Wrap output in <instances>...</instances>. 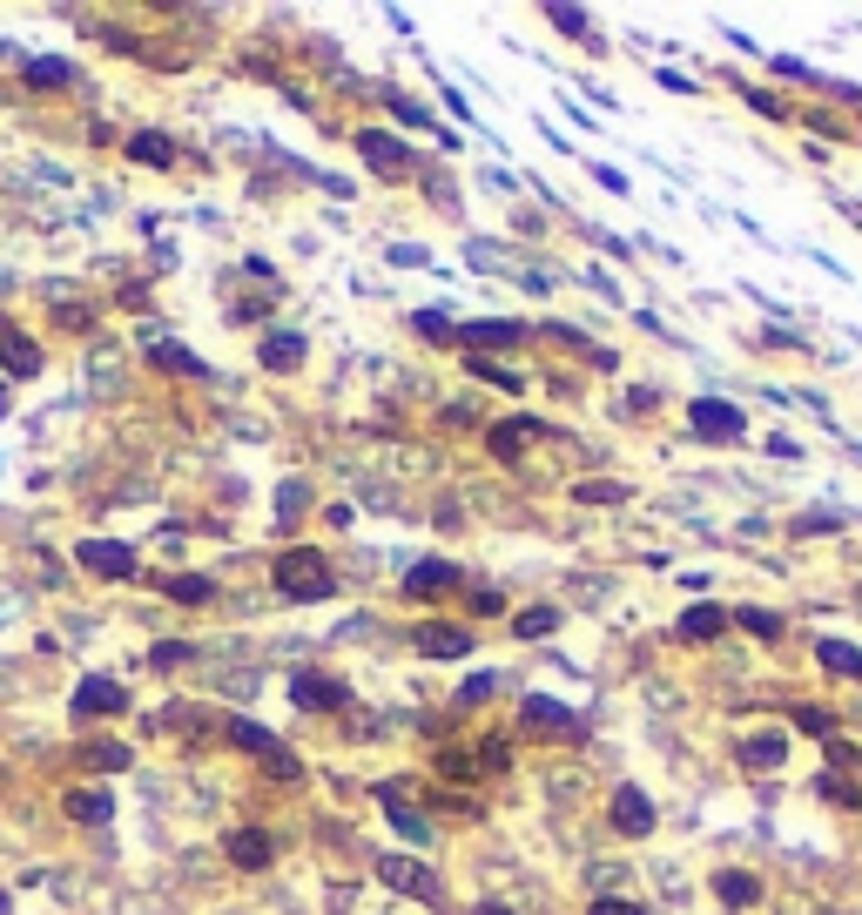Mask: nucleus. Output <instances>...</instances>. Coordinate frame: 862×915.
Listing matches in <instances>:
<instances>
[{
    "mask_svg": "<svg viewBox=\"0 0 862 915\" xmlns=\"http://www.w3.org/2000/svg\"><path fill=\"white\" fill-rule=\"evenodd\" d=\"M519 721L532 727V734H546V741H586V721L573 707H560V700H546V694H532L526 707H519Z\"/></svg>",
    "mask_w": 862,
    "mask_h": 915,
    "instance_id": "nucleus-7",
    "label": "nucleus"
},
{
    "mask_svg": "<svg viewBox=\"0 0 862 915\" xmlns=\"http://www.w3.org/2000/svg\"><path fill=\"white\" fill-rule=\"evenodd\" d=\"M223 734L237 741L243 754H256V761H263L270 774H277V781H303V761H297V754H290L277 734H270L263 721H223Z\"/></svg>",
    "mask_w": 862,
    "mask_h": 915,
    "instance_id": "nucleus-2",
    "label": "nucleus"
},
{
    "mask_svg": "<svg viewBox=\"0 0 862 915\" xmlns=\"http://www.w3.org/2000/svg\"><path fill=\"white\" fill-rule=\"evenodd\" d=\"M0 377H41V344L34 337H21L14 324H0Z\"/></svg>",
    "mask_w": 862,
    "mask_h": 915,
    "instance_id": "nucleus-13",
    "label": "nucleus"
},
{
    "mask_svg": "<svg viewBox=\"0 0 862 915\" xmlns=\"http://www.w3.org/2000/svg\"><path fill=\"white\" fill-rule=\"evenodd\" d=\"M734 761L749 768V774H775L781 761H789V734H749L734 747Z\"/></svg>",
    "mask_w": 862,
    "mask_h": 915,
    "instance_id": "nucleus-17",
    "label": "nucleus"
},
{
    "mask_svg": "<svg viewBox=\"0 0 862 915\" xmlns=\"http://www.w3.org/2000/svg\"><path fill=\"white\" fill-rule=\"evenodd\" d=\"M479 915H513V908H505V902H479Z\"/></svg>",
    "mask_w": 862,
    "mask_h": 915,
    "instance_id": "nucleus-48",
    "label": "nucleus"
},
{
    "mask_svg": "<svg viewBox=\"0 0 862 915\" xmlns=\"http://www.w3.org/2000/svg\"><path fill=\"white\" fill-rule=\"evenodd\" d=\"M586 915H647L640 902H626V895H594V908Z\"/></svg>",
    "mask_w": 862,
    "mask_h": 915,
    "instance_id": "nucleus-40",
    "label": "nucleus"
},
{
    "mask_svg": "<svg viewBox=\"0 0 862 915\" xmlns=\"http://www.w3.org/2000/svg\"><path fill=\"white\" fill-rule=\"evenodd\" d=\"M82 761L101 768V774H122V768H129V741H88V747H82Z\"/></svg>",
    "mask_w": 862,
    "mask_h": 915,
    "instance_id": "nucleus-29",
    "label": "nucleus"
},
{
    "mask_svg": "<svg viewBox=\"0 0 862 915\" xmlns=\"http://www.w3.org/2000/svg\"><path fill=\"white\" fill-rule=\"evenodd\" d=\"M532 330L526 324H513V316H486V324H465L458 330V344H472V350H519Z\"/></svg>",
    "mask_w": 862,
    "mask_h": 915,
    "instance_id": "nucleus-16",
    "label": "nucleus"
},
{
    "mask_svg": "<svg viewBox=\"0 0 862 915\" xmlns=\"http://www.w3.org/2000/svg\"><path fill=\"white\" fill-rule=\"evenodd\" d=\"M122 148H129L135 169H176V142H169L163 129H142V135H129Z\"/></svg>",
    "mask_w": 862,
    "mask_h": 915,
    "instance_id": "nucleus-19",
    "label": "nucleus"
},
{
    "mask_svg": "<svg viewBox=\"0 0 862 915\" xmlns=\"http://www.w3.org/2000/svg\"><path fill=\"white\" fill-rule=\"evenodd\" d=\"M741 95H749V108H755V115H768V122H781V101H775L768 88H741Z\"/></svg>",
    "mask_w": 862,
    "mask_h": 915,
    "instance_id": "nucleus-42",
    "label": "nucleus"
},
{
    "mask_svg": "<svg viewBox=\"0 0 862 915\" xmlns=\"http://www.w3.org/2000/svg\"><path fill=\"white\" fill-rule=\"evenodd\" d=\"M715 895H721L728 908H755V902H762V882H755L749 868H721V875H715Z\"/></svg>",
    "mask_w": 862,
    "mask_h": 915,
    "instance_id": "nucleus-21",
    "label": "nucleus"
},
{
    "mask_svg": "<svg viewBox=\"0 0 862 915\" xmlns=\"http://www.w3.org/2000/svg\"><path fill=\"white\" fill-rule=\"evenodd\" d=\"M0 411H8V377H0Z\"/></svg>",
    "mask_w": 862,
    "mask_h": 915,
    "instance_id": "nucleus-49",
    "label": "nucleus"
},
{
    "mask_svg": "<svg viewBox=\"0 0 862 915\" xmlns=\"http://www.w3.org/2000/svg\"><path fill=\"white\" fill-rule=\"evenodd\" d=\"M492 694H499V681H492V673H472V681L458 687V707H486Z\"/></svg>",
    "mask_w": 862,
    "mask_h": 915,
    "instance_id": "nucleus-38",
    "label": "nucleus"
},
{
    "mask_svg": "<svg viewBox=\"0 0 862 915\" xmlns=\"http://www.w3.org/2000/svg\"><path fill=\"white\" fill-rule=\"evenodd\" d=\"M573 498H579V505H620V498H626V485H613V479H579V485H573Z\"/></svg>",
    "mask_w": 862,
    "mask_h": 915,
    "instance_id": "nucleus-32",
    "label": "nucleus"
},
{
    "mask_svg": "<svg viewBox=\"0 0 862 915\" xmlns=\"http://www.w3.org/2000/svg\"><path fill=\"white\" fill-rule=\"evenodd\" d=\"M465 371L486 377V384H499V390H519V371H499V364H486V357H465Z\"/></svg>",
    "mask_w": 862,
    "mask_h": 915,
    "instance_id": "nucleus-37",
    "label": "nucleus"
},
{
    "mask_svg": "<svg viewBox=\"0 0 862 915\" xmlns=\"http://www.w3.org/2000/svg\"><path fill=\"white\" fill-rule=\"evenodd\" d=\"M546 21H553L560 34H573V41H594V21H586L579 8H546Z\"/></svg>",
    "mask_w": 862,
    "mask_h": 915,
    "instance_id": "nucleus-35",
    "label": "nucleus"
},
{
    "mask_svg": "<svg viewBox=\"0 0 862 915\" xmlns=\"http://www.w3.org/2000/svg\"><path fill=\"white\" fill-rule=\"evenodd\" d=\"M458 586V566H445V559H418L411 573H405V600H439V592H452Z\"/></svg>",
    "mask_w": 862,
    "mask_h": 915,
    "instance_id": "nucleus-18",
    "label": "nucleus"
},
{
    "mask_svg": "<svg viewBox=\"0 0 862 915\" xmlns=\"http://www.w3.org/2000/svg\"><path fill=\"white\" fill-rule=\"evenodd\" d=\"M290 700L303 713H344L350 707V687L337 681V673H324V666H303V673H290Z\"/></svg>",
    "mask_w": 862,
    "mask_h": 915,
    "instance_id": "nucleus-3",
    "label": "nucleus"
},
{
    "mask_svg": "<svg viewBox=\"0 0 862 915\" xmlns=\"http://www.w3.org/2000/svg\"><path fill=\"white\" fill-rule=\"evenodd\" d=\"M532 445H539V418H505V424L486 431V452H492L499 465H519Z\"/></svg>",
    "mask_w": 862,
    "mask_h": 915,
    "instance_id": "nucleus-11",
    "label": "nucleus"
},
{
    "mask_svg": "<svg viewBox=\"0 0 862 915\" xmlns=\"http://www.w3.org/2000/svg\"><path fill=\"white\" fill-rule=\"evenodd\" d=\"M182 660H189V647H182V640H155V647H148V666H163V673H169V666H182Z\"/></svg>",
    "mask_w": 862,
    "mask_h": 915,
    "instance_id": "nucleus-39",
    "label": "nucleus"
},
{
    "mask_svg": "<svg viewBox=\"0 0 862 915\" xmlns=\"http://www.w3.org/2000/svg\"><path fill=\"white\" fill-rule=\"evenodd\" d=\"M687 424H694V437H708V445H734V437H749V418H741L728 397H694Z\"/></svg>",
    "mask_w": 862,
    "mask_h": 915,
    "instance_id": "nucleus-4",
    "label": "nucleus"
},
{
    "mask_svg": "<svg viewBox=\"0 0 862 915\" xmlns=\"http://www.w3.org/2000/svg\"><path fill=\"white\" fill-rule=\"evenodd\" d=\"M815 787H822V802H836V808H862V787H855V781H842V774H822Z\"/></svg>",
    "mask_w": 862,
    "mask_h": 915,
    "instance_id": "nucleus-34",
    "label": "nucleus"
},
{
    "mask_svg": "<svg viewBox=\"0 0 862 915\" xmlns=\"http://www.w3.org/2000/svg\"><path fill=\"white\" fill-rule=\"evenodd\" d=\"M74 566L95 573V579H135V552L122 539H82L74 545Z\"/></svg>",
    "mask_w": 862,
    "mask_h": 915,
    "instance_id": "nucleus-8",
    "label": "nucleus"
},
{
    "mask_svg": "<svg viewBox=\"0 0 862 915\" xmlns=\"http://www.w3.org/2000/svg\"><path fill=\"white\" fill-rule=\"evenodd\" d=\"M358 155H364L378 176H405V169H411V148H405L398 135H384V129H364V135H358Z\"/></svg>",
    "mask_w": 862,
    "mask_h": 915,
    "instance_id": "nucleus-15",
    "label": "nucleus"
},
{
    "mask_svg": "<svg viewBox=\"0 0 862 915\" xmlns=\"http://www.w3.org/2000/svg\"><path fill=\"white\" fill-rule=\"evenodd\" d=\"M439 774H452V781H472V774H479V761H465V754H439Z\"/></svg>",
    "mask_w": 862,
    "mask_h": 915,
    "instance_id": "nucleus-41",
    "label": "nucleus"
},
{
    "mask_svg": "<svg viewBox=\"0 0 862 915\" xmlns=\"http://www.w3.org/2000/svg\"><path fill=\"white\" fill-rule=\"evenodd\" d=\"M21 82H27V88H41V95H55V88H68V82H74V68H68V61H55V55H34V61L21 68Z\"/></svg>",
    "mask_w": 862,
    "mask_h": 915,
    "instance_id": "nucleus-23",
    "label": "nucleus"
},
{
    "mask_svg": "<svg viewBox=\"0 0 862 915\" xmlns=\"http://www.w3.org/2000/svg\"><path fill=\"white\" fill-rule=\"evenodd\" d=\"M108 815H115V794H108V787H74V794H68V821L95 828V821H108Z\"/></svg>",
    "mask_w": 862,
    "mask_h": 915,
    "instance_id": "nucleus-20",
    "label": "nucleus"
},
{
    "mask_svg": "<svg viewBox=\"0 0 862 915\" xmlns=\"http://www.w3.org/2000/svg\"><path fill=\"white\" fill-rule=\"evenodd\" d=\"M256 357H263V371H297L303 364V337L297 330H277V337H263Z\"/></svg>",
    "mask_w": 862,
    "mask_h": 915,
    "instance_id": "nucleus-25",
    "label": "nucleus"
},
{
    "mask_svg": "<svg viewBox=\"0 0 862 915\" xmlns=\"http://www.w3.org/2000/svg\"><path fill=\"white\" fill-rule=\"evenodd\" d=\"M378 882L411 895V902H439V875H431L424 862H411V855H378Z\"/></svg>",
    "mask_w": 862,
    "mask_h": 915,
    "instance_id": "nucleus-6",
    "label": "nucleus"
},
{
    "mask_svg": "<svg viewBox=\"0 0 862 915\" xmlns=\"http://www.w3.org/2000/svg\"><path fill=\"white\" fill-rule=\"evenodd\" d=\"M513 633H519V640H546V633H560V606H526L513 619Z\"/></svg>",
    "mask_w": 862,
    "mask_h": 915,
    "instance_id": "nucleus-30",
    "label": "nucleus"
},
{
    "mask_svg": "<svg viewBox=\"0 0 862 915\" xmlns=\"http://www.w3.org/2000/svg\"><path fill=\"white\" fill-rule=\"evenodd\" d=\"M148 357H155L163 371H176V377H209V364H203V357H195V350H182V344H169V337H155V344H148Z\"/></svg>",
    "mask_w": 862,
    "mask_h": 915,
    "instance_id": "nucleus-22",
    "label": "nucleus"
},
{
    "mask_svg": "<svg viewBox=\"0 0 862 915\" xmlns=\"http://www.w3.org/2000/svg\"><path fill=\"white\" fill-rule=\"evenodd\" d=\"M411 647H418L424 660H465V653H472V633L452 626V619H424V626L411 633Z\"/></svg>",
    "mask_w": 862,
    "mask_h": 915,
    "instance_id": "nucleus-10",
    "label": "nucleus"
},
{
    "mask_svg": "<svg viewBox=\"0 0 862 915\" xmlns=\"http://www.w3.org/2000/svg\"><path fill=\"white\" fill-rule=\"evenodd\" d=\"M472 761H479V774H505V768H513V747H505V741H479Z\"/></svg>",
    "mask_w": 862,
    "mask_h": 915,
    "instance_id": "nucleus-36",
    "label": "nucleus"
},
{
    "mask_svg": "<svg viewBox=\"0 0 862 915\" xmlns=\"http://www.w3.org/2000/svg\"><path fill=\"white\" fill-rule=\"evenodd\" d=\"M277 505H284V519H290V511H303V505H310V492H303V485H284V492H277Z\"/></svg>",
    "mask_w": 862,
    "mask_h": 915,
    "instance_id": "nucleus-44",
    "label": "nucleus"
},
{
    "mask_svg": "<svg viewBox=\"0 0 862 915\" xmlns=\"http://www.w3.org/2000/svg\"><path fill=\"white\" fill-rule=\"evenodd\" d=\"M836 526H842V519H829V511H809V519H802L795 532H836Z\"/></svg>",
    "mask_w": 862,
    "mask_h": 915,
    "instance_id": "nucleus-46",
    "label": "nucleus"
},
{
    "mask_svg": "<svg viewBox=\"0 0 862 915\" xmlns=\"http://www.w3.org/2000/svg\"><path fill=\"white\" fill-rule=\"evenodd\" d=\"M734 626H749L755 640H781V619H775L768 606H741V613H734Z\"/></svg>",
    "mask_w": 862,
    "mask_h": 915,
    "instance_id": "nucleus-33",
    "label": "nucleus"
},
{
    "mask_svg": "<svg viewBox=\"0 0 862 915\" xmlns=\"http://www.w3.org/2000/svg\"><path fill=\"white\" fill-rule=\"evenodd\" d=\"M674 626H681V640H715V633L728 626V613H721V606H708V600H701V606H687V613H681Z\"/></svg>",
    "mask_w": 862,
    "mask_h": 915,
    "instance_id": "nucleus-26",
    "label": "nucleus"
},
{
    "mask_svg": "<svg viewBox=\"0 0 862 915\" xmlns=\"http://www.w3.org/2000/svg\"><path fill=\"white\" fill-rule=\"evenodd\" d=\"M270 573H277V592H284V600H303V606H310V600H331V592H337V573L324 566V552H310V545H290Z\"/></svg>",
    "mask_w": 862,
    "mask_h": 915,
    "instance_id": "nucleus-1",
    "label": "nucleus"
},
{
    "mask_svg": "<svg viewBox=\"0 0 862 915\" xmlns=\"http://www.w3.org/2000/svg\"><path fill=\"white\" fill-rule=\"evenodd\" d=\"M163 592H169L176 606H209V600H216V579H203V573H169Z\"/></svg>",
    "mask_w": 862,
    "mask_h": 915,
    "instance_id": "nucleus-24",
    "label": "nucleus"
},
{
    "mask_svg": "<svg viewBox=\"0 0 862 915\" xmlns=\"http://www.w3.org/2000/svg\"><path fill=\"white\" fill-rule=\"evenodd\" d=\"M411 794H418V781H411V774H391V781H378V802H384L391 828H398L405 842H431V821L411 808Z\"/></svg>",
    "mask_w": 862,
    "mask_h": 915,
    "instance_id": "nucleus-5",
    "label": "nucleus"
},
{
    "mask_svg": "<svg viewBox=\"0 0 862 915\" xmlns=\"http://www.w3.org/2000/svg\"><path fill=\"white\" fill-rule=\"evenodd\" d=\"M789 721H795V734H809V741H836V713L829 707H789Z\"/></svg>",
    "mask_w": 862,
    "mask_h": 915,
    "instance_id": "nucleus-28",
    "label": "nucleus"
},
{
    "mask_svg": "<svg viewBox=\"0 0 862 915\" xmlns=\"http://www.w3.org/2000/svg\"><path fill=\"white\" fill-rule=\"evenodd\" d=\"M607 821L620 828V834H634V842H647L654 834V802L640 787H613V802H607Z\"/></svg>",
    "mask_w": 862,
    "mask_h": 915,
    "instance_id": "nucleus-12",
    "label": "nucleus"
},
{
    "mask_svg": "<svg viewBox=\"0 0 862 915\" xmlns=\"http://www.w3.org/2000/svg\"><path fill=\"white\" fill-rule=\"evenodd\" d=\"M61 324H68V330H88V324H95V316H88L82 303H61Z\"/></svg>",
    "mask_w": 862,
    "mask_h": 915,
    "instance_id": "nucleus-45",
    "label": "nucleus"
},
{
    "mask_svg": "<svg viewBox=\"0 0 862 915\" xmlns=\"http://www.w3.org/2000/svg\"><path fill=\"white\" fill-rule=\"evenodd\" d=\"M229 862H237L243 875H263L270 862H277V834L270 828H237L229 834Z\"/></svg>",
    "mask_w": 862,
    "mask_h": 915,
    "instance_id": "nucleus-14",
    "label": "nucleus"
},
{
    "mask_svg": "<svg viewBox=\"0 0 862 915\" xmlns=\"http://www.w3.org/2000/svg\"><path fill=\"white\" fill-rule=\"evenodd\" d=\"M472 606H479V613H499L505 600H499V592H492V586H472Z\"/></svg>",
    "mask_w": 862,
    "mask_h": 915,
    "instance_id": "nucleus-47",
    "label": "nucleus"
},
{
    "mask_svg": "<svg viewBox=\"0 0 862 915\" xmlns=\"http://www.w3.org/2000/svg\"><path fill=\"white\" fill-rule=\"evenodd\" d=\"M122 707H129V687L108 681V673H88L74 687V721H101V713H122Z\"/></svg>",
    "mask_w": 862,
    "mask_h": 915,
    "instance_id": "nucleus-9",
    "label": "nucleus"
},
{
    "mask_svg": "<svg viewBox=\"0 0 862 915\" xmlns=\"http://www.w3.org/2000/svg\"><path fill=\"white\" fill-rule=\"evenodd\" d=\"M411 330L431 337V344H458V324H452L445 310H418V316H411Z\"/></svg>",
    "mask_w": 862,
    "mask_h": 915,
    "instance_id": "nucleus-31",
    "label": "nucleus"
},
{
    "mask_svg": "<svg viewBox=\"0 0 862 915\" xmlns=\"http://www.w3.org/2000/svg\"><path fill=\"white\" fill-rule=\"evenodd\" d=\"M391 101V115H398V122H431V115L418 108V101H405V95H384Z\"/></svg>",
    "mask_w": 862,
    "mask_h": 915,
    "instance_id": "nucleus-43",
    "label": "nucleus"
},
{
    "mask_svg": "<svg viewBox=\"0 0 862 915\" xmlns=\"http://www.w3.org/2000/svg\"><path fill=\"white\" fill-rule=\"evenodd\" d=\"M815 660L829 666V673H842V681H862V647H849V640H822Z\"/></svg>",
    "mask_w": 862,
    "mask_h": 915,
    "instance_id": "nucleus-27",
    "label": "nucleus"
}]
</instances>
